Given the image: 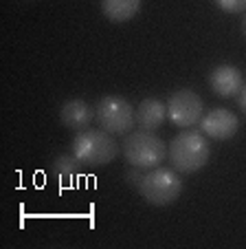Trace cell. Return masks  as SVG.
Returning <instances> with one entry per match:
<instances>
[{
  "mask_svg": "<svg viewBox=\"0 0 246 249\" xmlns=\"http://www.w3.org/2000/svg\"><path fill=\"white\" fill-rule=\"evenodd\" d=\"M237 104H240L242 113L246 115V82H244V86H242V90L237 93Z\"/></svg>",
  "mask_w": 246,
  "mask_h": 249,
  "instance_id": "15",
  "label": "cell"
},
{
  "mask_svg": "<svg viewBox=\"0 0 246 249\" xmlns=\"http://www.w3.org/2000/svg\"><path fill=\"white\" fill-rule=\"evenodd\" d=\"M200 130L213 141H227L231 137H235V132L240 130V119L233 110L227 108H213L207 115H202L200 119Z\"/></svg>",
  "mask_w": 246,
  "mask_h": 249,
  "instance_id": "7",
  "label": "cell"
},
{
  "mask_svg": "<svg viewBox=\"0 0 246 249\" xmlns=\"http://www.w3.org/2000/svg\"><path fill=\"white\" fill-rule=\"evenodd\" d=\"M95 119V108L84 99H66L60 108V122L73 132L88 130Z\"/></svg>",
  "mask_w": 246,
  "mask_h": 249,
  "instance_id": "8",
  "label": "cell"
},
{
  "mask_svg": "<svg viewBox=\"0 0 246 249\" xmlns=\"http://www.w3.org/2000/svg\"><path fill=\"white\" fill-rule=\"evenodd\" d=\"M227 14H246V0H213Z\"/></svg>",
  "mask_w": 246,
  "mask_h": 249,
  "instance_id": "13",
  "label": "cell"
},
{
  "mask_svg": "<svg viewBox=\"0 0 246 249\" xmlns=\"http://www.w3.org/2000/svg\"><path fill=\"white\" fill-rule=\"evenodd\" d=\"M121 146L103 128H88L75 135L73 139V155L77 157L86 168H99V165H108L116 159Z\"/></svg>",
  "mask_w": 246,
  "mask_h": 249,
  "instance_id": "2",
  "label": "cell"
},
{
  "mask_svg": "<svg viewBox=\"0 0 246 249\" xmlns=\"http://www.w3.org/2000/svg\"><path fill=\"white\" fill-rule=\"evenodd\" d=\"M82 165L84 163H82L73 152H68V155H60V157L53 159L51 174L60 181L62 185H70V183H75V181L82 177Z\"/></svg>",
  "mask_w": 246,
  "mask_h": 249,
  "instance_id": "11",
  "label": "cell"
},
{
  "mask_svg": "<svg viewBox=\"0 0 246 249\" xmlns=\"http://www.w3.org/2000/svg\"><path fill=\"white\" fill-rule=\"evenodd\" d=\"M244 36H246V16H244Z\"/></svg>",
  "mask_w": 246,
  "mask_h": 249,
  "instance_id": "16",
  "label": "cell"
},
{
  "mask_svg": "<svg viewBox=\"0 0 246 249\" xmlns=\"http://www.w3.org/2000/svg\"><path fill=\"white\" fill-rule=\"evenodd\" d=\"M95 119L110 135H128L136 126V108L121 95H106L95 106Z\"/></svg>",
  "mask_w": 246,
  "mask_h": 249,
  "instance_id": "5",
  "label": "cell"
},
{
  "mask_svg": "<svg viewBox=\"0 0 246 249\" xmlns=\"http://www.w3.org/2000/svg\"><path fill=\"white\" fill-rule=\"evenodd\" d=\"M204 115V104L198 93L180 89L167 99V119L178 128L198 126Z\"/></svg>",
  "mask_w": 246,
  "mask_h": 249,
  "instance_id": "6",
  "label": "cell"
},
{
  "mask_svg": "<svg viewBox=\"0 0 246 249\" xmlns=\"http://www.w3.org/2000/svg\"><path fill=\"white\" fill-rule=\"evenodd\" d=\"M101 11L110 22H128L141 11V0H101Z\"/></svg>",
  "mask_w": 246,
  "mask_h": 249,
  "instance_id": "12",
  "label": "cell"
},
{
  "mask_svg": "<svg viewBox=\"0 0 246 249\" xmlns=\"http://www.w3.org/2000/svg\"><path fill=\"white\" fill-rule=\"evenodd\" d=\"M167 157L178 174H194L209 163L211 146L202 130L182 128L167 146Z\"/></svg>",
  "mask_w": 246,
  "mask_h": 249,
  "instance_id": "1",
  "label": "cell"
},
{
  "mask_svg": "<svg viewBox=\"0 0 246 249\" xmlns=\"http://www.w3.org/2000/svg\"><path fill=\"white\" fill-rule=\"evenodd\" d=\"M167 117V104L156 97H148L136 106V126L141 130H156Z\"/></svg>",
  "mask_w": 246,
  "mask_h": 249,
  "instance_id": "10",
  "label": "cell"
},
{
  "mask_svg": "<svg viewBox=\"0 0 246 249\" xmlns=\"http://www.w3.org/2000/svg\"><path fill=\"white\" fill-rule=\"evenodd\" d=\"M209 84L211 90L215 95H220V97H237V93L244 86V77H242V71L237 66L222 64L211 71Z\"/></svg>",
  "mask_w": 246,
  "mask_h": 249,
  "instance_id": "9",
  "label": "cell"
},
{
  "mask_svg": "<svg viewBox=\"0 0 246 249\" xmlns=\"http://www.w3.org/2000/svg\"><path fill=\"white\" fill-rule=\"evenodd\" d=\"M123 157L130 165L143 170H152L165 161L167 157V146L158 135H154V130H136L128 132L126 141H123Z\"/></svg>",
  "mask_w": 246,
  "mask_h": 249,
  "instance_id": "3",
  "label": "cell"
},
{
  "mask_svg": "<svg viewBox=\"0 0 246 249\" xmlns=\"http://www.w3.org/2000/svg\"><path fill=\"white\" fill-rule=\"evenodd\" d=\"M139 192L149 205L165 207L178 201L182 192V181L174 168H152L143 177V183L139 185Z\"/></svg>",
  "mask_w": 246,
  "mask_h": 249,
  "instance_id": "4",
  "label": "cell"
},
{
  "mask_svg": "<svg viewBox=\"0 0 246 249\" xmlns=\"http://www.w3.org/2000/svg\"><path fill=\"white\" fill-rule=\"evenodd\" d=\"M143 177H145L143 168H136V165H132V170H128V172H126V183L139 188V185L143 183Z\"/></svg>",
  "mask_w": 246,
  "mask_h": 249,
  "instance_id": "14",
  "label": "cell"
}]
</instances>
